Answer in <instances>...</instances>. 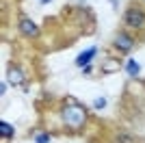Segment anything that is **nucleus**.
<instances>
[{
  "label": "nucleus",
  "instance_id": "f257e3e1",
  "mask_svg": "<svg viewBox=\"0 0 145 143\" xmlns=\"http://www.w3.org/2000/svg\"><path fill=\"white\" fill-rule=\"evenodd\" d=\"M61 117L67 124V128H72V130H78V128H82L87 124V111L80 106L78 102H74L72 98L67 100V106H63Z\"/></svg>",
  "mask_w": 145,
  "mask_h": 143
},
{
  "label": "nucleus",
  "instance_id": "f03ea898",
  "mask_svg": "<svg viewBox=\"0 0 145 143\" xmlns=\"http://www.w3.org/2000/svg\"><path fill=\"white\" fill-rule=\"evenodd\" d=\"M123 22L130 26V28H143L145 26V13L137 7H130L126 13H123Z\"/></svg>",
  "mask_w": 145,
  "mask_h": 143
},
{
  "label": "nucleus",
  "instance_id": "7ed1b4c3",
  "mask_svg": "<svg viewBox=\"0 0 145 143\" xmlns=\"http://www.w3.org/2000/svg\"><path fill=\"white\" fill-rule=\"evenodd\" d=\"M113 46H115L119 52H130L132 46H134V39L128 35V33H117V37L113 39Z\"/></svg>",
  "mask_w": 145,
  "mask_h": 143
},
{
  "label": "nucleus",
  "instance_id": "20e7f679",
  "mask_svg": "<svg viewBox=\"0 0 145 143\" xmlns=\"http://www.w3.org/2000/svg\"><path fill=\"white\" fill-rule=\"evenodd\" d=\"M20 30H22V35L26 37H37L39 35V28H37V24L28 18H22L20 20Z\"/></svg>",
  "mask_w": 145,
  "mask_h": 143
},
{
  "label": "nucleus",
  "instance_id": "39448f33",
  "mask_svg": "<svg viewBox=\"0 0 145 143\" xmlns=\"http://www.w3.org/2000/svg\"><path fill=\"white\" fill-rule=\"evenodd\" d=\"M7 76H9V83H11V85H22V83H24V78H26V74L20 70V67L9 65V67H7Z\"/></svg>",
  "mask_w": 145,
  "mask_h": 143
},
{
  "label": "nucleus",
  "instance_id": "423d86ee",
  "mask_svg": "<svg viewBox=\"0 0 145 143\" xmlns=\"http://www.w3.org/2000/svg\"><path fill=\"white\" fill-rule=\"evenodd\" d=\"M95 54H97V48H95V46L89 48V50H85V52H82L78 59H76V65H78V67H87V65H89V61L93 59Z\"/></svg>",
  "mask_w": 145,
  "mask_h": 143
},
{
  "label": "nucleus",
  "instance_id": "0eeeda50",
  "mask_svg": "<svg viewBox=\"0 0 145 143\" xmlns=\"http://www.w3.org/2000/svg\"><path fill=\"white\" fill-rule=\"evenodd\" d=\"M0 137L5 139H11L13 137V126L11 124H7V121H0Z\"/></svg>",
  "mask_w": 145,
  "mask_h": 143
},
{
  "label": "nucleus",
  "instance_id": "6e6552de",
  "mask_svg": "<svg viewBox=\"0 0 145 143\" xmlns=\"http://www.w3.org/2000/svg\"><path fill=\"white\" fill-rule=\"evenodd\" d=\"M126 72L130 74V76H139L141 67H139V63H137L134 59H128V63H126Z\"/></svg>",
  "mask_w": 145,
  "mask_h": 143
},
{
  "label": "nucleus",
  "instance_id": "1a4fd4ad",
  "mask_svg": "<svg viewBox=\"0 0 145 143\" xmlns=\"http://www.w3.org/2000/svg\"><path fill=\"white\" fill-rule=\"evenodd\" d=\"M119 70V63L113 59H106L104 61V65H102V72H106V74H110V72H117Z\"/></svg>",
  "mask_w": 145,
  "mask_h": 143
},
{
  "label": "nucleus",
  "instance_id": "9d476101",
  "mask_svg": "<svg viewBox=\"0 0 145 143\" xmlns=\"http://www.w3.org/2000/svg\"><path fill=\"white\" fill-rule=\"evenodd\" d=\"M35 143H50V134L48 132H39L35 137Z\"/></svg>",
  "mask_w": 145,
  "mask_h": 143
},
{
  "label": "nucleus",
  "instance_id": "9b49d317",
  "mask_svg": "<svg viewBox=\"0 0 145 143\" xmlns=\"http://www.w3.org/2000/svg\"><path fill=\"white\" fill-rule=\"evenodd\" d=\"M106 106V98H97L95 100V108H104Z\"/></svg>",
  "mask_w": 145,
  "mask_h": 143
},
{
  "label": "nucleus",
  "instance_id": "f8f14e48",
  "mask_svg": "<svg viewBox=\"0 0 145 143\" xmlns=\"http://www.w3.org/2000/svg\"><path fill=\"white\" fill-rule=\"evenodd\" d=\"M119 143H134V139H132V137H126V134H121V137H119Z\"/></svg>",
  "mask_w": 145,
  "mask_h": 143
},
{
  "label": "nucleus",
  "instance_id": "ddd939ff",
  "mask_svg": "<svg viewBox=\"0 0 145 143\" xmlns=\"http://www.w3.org/2000/svg\"><path fill=\"white\" fill-rule=\"evenodd\" d=\"M39 2H50V0H39Z\"/></svg>",
  "mask_w": 145,
  "mask_h": 143
}]
</instances>
